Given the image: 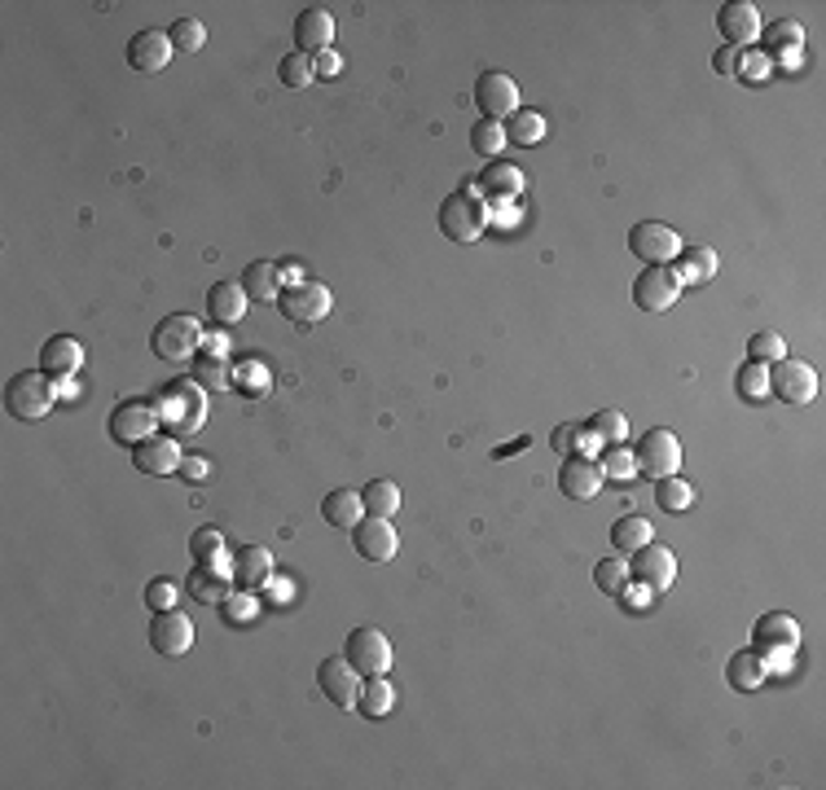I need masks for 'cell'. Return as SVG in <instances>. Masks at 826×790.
Here are the masks:
<instances>
[{
    "label": "cell",
    "mask_w": 826,
    "mask_h": 790,
    "mask_svg": "<svg viewBox=\"0 0 826 790\" xmlns=\"http://www.w3.org/2000/svg\"><path fill=\"white\" fill-rule=\"evenodd\" d=\"M167 40H172L176 54H198V49L207 45V27H202L198 19H176V23L167 27Z\"/></svg>",
    "instance_id": "43"
},
{
    "label": "cell",
    "mask_w": 826,
    "mask_h": 790,
    "mask_svg": "<svg viewBox=\"0 0 826 790\" xmlns=\"http://www.w3.org/2000/svg\"><path fill=\"white\" fill-rule=\"evenodd\" d=\"M361 506H365V514H374V519H392V514L400 510V488H396L392 479H374V484L361 488Z\"/></svg>",
    "instance_id": "34"
},
{
    "label": "cell",
    "mask_w": 826,
    "mask_h": 790,
    "mask_svg": "<svg viewBox=\"0 0 826 790\" xmlns=\"http://www.w3.org/2000/svg\"><path fill=\"white\" fill-rule=\"evenodd\" d=\"M237 286L246 290V299L268 303V299H278V294H282V268L272 264V259H255V264L242 268V281H237Z\"/></svg>",
    "instance_id": "28"
},
{
    "label": "cell",
    "mask_w": 826,
    "mask_h": 790,
    "mask_svg": "<svg viewBox=\"0 0 826 790\" xmlns=\"http://www.w3.org/2000/svg\"><path fill=\"white\" fill-rule=\"evenodd\" d=\"M207 316L216 325H237L246 316V290L237 281H216L207 290Z\"/></svg>",
    "instance_id": "27"
},
{
    "label": "cell",
    "mask_w": 826,
    "mask_h": 790,
    "mask_svg": "<svg viewBox=\"0 0 826 790\" xmlns=\"http://www.w3.org/2000/svg\"><path fill=\"white\" fill-rule=\"evenodd\" d=\"M194 646V619L185 615V611H154V619H150V650L154 654H163V659H176V654H185Z\"/></svg>",
    "instance_id": "15"
},
{
    "label": "cell",
    "mask_w": 826,
    "mask_h": 790,
    "mask_svg": "<svg viewBox=\"0 0 826 790\" xmlns=\"http://www.w3.org/2000/svg\"><path fill=\"white\" fill-rule=\"evenodd\" d=\"M795 646H800V624H795L787 611H769V615H760V619L752 624V650H756L760 659L787 654V650H795Z\"/></svg>",
    "instance_id": "16"
},
{
    "label": "cell",
    "mask_w": 826,
    "mask_h": 790,
    "mask_svg": "<svg viewBox=\"0 0 826 790\" xmlns=\"http://www.w3.org/2000/svg\"><path fill=\"white\" fill-rule=\"evenodd\" d=\"M598 470H603V479H633V475H638V470H633V453L620 449V444H612V449L598 457Z\"/></svg>",
    "instance_id": "48"
},
{
    "label": "cell",
    "mask_w": 826,
    "mask_h": 790,
    "mask_svg": "<svg viewBox=\"0 0 826 790\" xmlns=\"http://www.w3.org/2000/svg\"><path fill=\"white\" fill-rule=\"evenodd\" d=\"M396 545H400V536H396L392 519L365 514V519L352 527V549H357L365 562H392V558H396Z\"/></svg>",
    "instance_id": "19"
},
{
    "label": "cell",
    "mask_w": 826,
    "mask_h": 790,
    "mask_svg": "<svg viewBox=\"0 0 826 790\" xmlns=\"http://www.w3.org/2000/svg\"><path fill=\"white\" fill-rule=\"evenodd\" d=\"M54 400H58V386H54V377L45 369H23L5 386V409L19 422H40L54 409Z\"/></svg>",
    "instance_id": "2"
},
{
    "label": "cell",
    "mask_w": 826,
    "mask_h": 790,
    "mask_svg": "<svg viewBox=\"0 0 826 790\" xmlns=\"http://www.w3.org/2000/svg\"><path fill=\"white\" fill-rule=\"evenodd\" d=\"M207 347V329H202V321H194V316H185V312H176V316H163L159 325H154V334H150V351L159 356V360H194L198 351Z\"/></svg>",
    "instance_id": "3"
},
{
    "label": "cell",
    "mask_w": 826,
    "mask_h": 790,
    "mask_svg": "<svg viewBox=\"0 0 826 790\" xmlns=\"http://www.w3.org/2000/svg\"><path fill=\"white\" fill-rule=\"evenodd\" d=\"M501 146H505V128H501V124H492V119H479V124L470 128V150H475V154L492 159V154H497Z\"/></svg>",
    "instance_id": "47"
},
{
    "label": "cell",
    "mask_w": 826,
    "mask_h": 790,
    "mask_svg": "<svg viewBox=\"0 0 826 790\" xmlns=\"http://www.w3.org/2000/svg\"><path fill=\"white\" fill-rule=\"evenodd\" d=\"M317 689L326 694L330 707L348 711V707H357V698H361V676H357V667H352L344 654H330V659L317 663Z\"/></svg>",
    "instance_id": "13"
},
{
    "label": "cell",
    "mask_w": 826,
    "mask_h": 790,
    "mask_svg": "<svg viewBox=\"0 0 826 790\" xmlns=\"http://www.w3.org/2000/svg\"><path fill=\"white\" fill-rule=\"evenodd\" d=\"M132 453V466L141 470V475H154V479H163V475H176V466H181V449H176V435H150V440H141V444H132L128 449Z\"/></svg>",
    "instance_id": "21"
},
{
    "label": "cell",
    "mask_w": 826,
    "mask_h": 790,
    "mask_svg": "<svg viewBox=\"0 0 826 790\" xmlns=\"http://www.w3.org/2000/svg\"><path fill=\"white\" fill-rule=\"evenodd\" d=\"M677 281L682 286H699V281H712L717 277V251L712 246H690L677 255Z\"/></svg>",
    "instance_id": "32"
},
{
    "label": "cell",
    "mask_w": 826,
    "mask_h": 790,
    "mask_svg": "<svg viewBox=\"0 0 826 790\" xmlns=\"http://www.w3.org/2000/svg\"><path fill=\"white\" fill-rule=\"evenodd\" d=\"M765 672H769V663H765L756 650H738V654H730V663H725V681H730L734 689H743V694L760 689V685H765Z\"/></svg>",
    "instance_id": "31"
},
{
    "label": "cell",
    "mask_w": 826,
    "mask_h": 790,
    "mask_svg": "<svg viewBox=\"0 0 826 790\" xmlns=\"http://www.w3.org/2000/svg\"><path fill=\"white\" fill-rule=\"evenodd\" d=\"M598 488H603V470H598V462H590V453L563 457V466H559V492L568 501H594Z\"/></svg>",
    "instance_id": "20"
},
{
    "label": "cell",
    "mask_w": 826,
    "mask_h": 790,
    "mask_svg": "<svg viewBox=\"0 0 826 790\" xmlns=\"http://www.w3.org/2000/svg\"><path fill=\"white\" fill-rule=\"evenodd\" d=\"M629 251L642 264H673L682 255V237L668 224H660V220H638L629 229Z\"/></svg>",
    "instance_id": "12"
},
{
    "label": "cell",
    "mask_w": 826,
    "mask_h": 790,
    "mask_svg": "<svg viewBox=\"0 0 826 790\" xmlns=\"http://www.w3.org/2000/svg\"><path fill=\"white\" fill-rule=\"evenodd\" d=\"M172 54H176V49H172L167 32H137V36L128 40V67L141 71V75H159V71H167Z\"/></svg>",
    "instance_id": "22"
},
{
    "label": "cell",
    "mask_w": 826,
    "mask_h": 790,
    "mask_svg": "<svg viewBox=\"0 0 826 790\" xmlns=\"http://www.w3.org/2000/svg\"><path fill=\"white\" fill-rule=\"evenodd\" d=\"M769 391L782 405H808L817 395V373L808 360H778L769 369Z\"/></svg>",
    "instance_id": "14"
},
{
    "label": "cell",
    "mask_w": 826,
    "mask_h": 790,
    "mask_svg": "<svg viewBox=\"0 0 826 790\" xmlns=\"http://www.w3.org/2000/svg\"><path fill=\"white\" fill-rule=\"evenodd\" d=\"M475 189L484 194V202L505 207V202H514L527 189V176H523V167H514L505 159H488L484 172H479V181H475Z\"/></svg>",
    "instance_id": "18"
},
{
    "label": "cell",
    "mask_w": 826,
    "mask_h": 790,
    "mask_svg": "<svg viewBox=\"0 0 826 790\" xmlns=\"http://www.w3.org/2000/svg\"><path fill=\"white\" fill-rule=\"evenodd\" d=\"M629 580H633L642 593H664V589H673V580H677V558H673V549L647 541L638 554H629Z\"/></svg>",
    "instance_id": "7"
},
{
    "label": "cell",
    "mask_w": 826,
    "mask_h": 790,
    "mask_svg": "<svg viewBox=\"0 0 826 790\" xmlns=\"http://www.w3.org/2000/svg\"><path fill=\"white\" fill-rule=\"evenodd\" d=\"M717 32L725 36L730 49H747L760 40V10L752 0H725L717 10Z\"/></svg>",
    "instance_id": "17"
},
{
    "label": "cell",
    "mask_w": 826,
    "mask_h": 790,
    "mask_svg": "<svg viewBox=\"0 0 826 790\" xmlns=\"http://www.w3.org/2000/svg\"><path fill=\"white\" fill-rule=\"evenodd\" d=\"M154 414H159V427L167 435H198L202 422H207V391L194 382V377H172L159 400H154Z\"/></svg>",
    "instance_id": "1"
},
{
    "label": "cell",
    "mask_w": 826,
    "mask_h": 790,
    "mask_svg": "<svg viewBox=\"0 0 826 790\" xmlns=\"http://www.w3.org/2000/svg\"><path fill=\"white\" fill-rule=\"evenodd\" d=\"M484 229H488L484 198H475V194H449L440 202V233L449 242H479Z\"/></svg>",
    "instance_id": "6"
},
{
    "label": "cell",
    "mask_w": 826,
    "mask_h": 790,
    "mask_svg": "<svg viewBox=\"0 0 826 790\" xmlns=\"http://www.w3.org/2000/svg\"><path fill=\"white\" fill-rule=\"evenodd\" d=\"M590 444H594V435H590V431H581V427H559V431H555V449H559L563 457L585 453Z\"/></svg>",
    "instance_id": "49"
},
{
    "label": "cell",
    "mask_w": 826,
    "mask_h": 790,
    "mask_svg": "<svg viewBox=\"0 0 826 790\" xmlns=\"http://www.w3.org/2000/svg\"><path fill=\"white\" fill-rule=\"evenodd\" d=\"M747 360H756V364H778V360H787V342H782V334H773V329H756V334L747 338Z\"/></svg>",
    "instance_id": "41"
},
{
    "label": "cell",
    "mask_w": 826,
    "mask_h": 790,
    "mask_svg": "<svg viewBox=\"0 0 826 790\" xmlns=\"http://www.w3.org/2000/svg\"><path fill=\"white\" fill-rule=\"evenodd\" d=\"M677 294H682V281H677L673 264H647L633 277V303L642 312H664V307L677 303Z\"/></svg>",
    "instance_id": "11"
},
{
    "label": "cell",
    "mask_w": 826,
    "mask_h": 790,
    "mask_svg": "<svg viewBox=\"0 0 826 790\" xmlns=\"http://www.w3.org/2000/svg\"><path fill=\"white\" fill-rule=\"evenodd\" d=\"M475 106H479L484 119L505 124L519 111V80H510L505 71H484L475 80Z\"/></svg>",
    "instance_id": "10"
},
{
    "label": "cell",
    "mask_w": 826,
    "mask_h": 790,
    "mask_svg": "<svg viewBox=\"0 0 826 790\" xmlns=\"http://www.w3.org/2000/svg\"><path fill=\"white\" fill-rule=\"evenodd\" d=\"M322 519H326L330 527H339V532H344V527L352 532V527H357V523L365 519L361 492H352V488H335V492H330V497L322 501Z\"/></svg>",
    "instance_id": "30"
},
{
    "label": "cell",
    "mask_w": 826,
    "mask_h": 790,
    "mask_svg": "<svg viewBox=\"0 0 826 790\" xmlns=\"http://www.w3.org/2000/svg\"><path fill=\"white\" fill-rule=\"evenodd\" d=\"M501 128H505V141H514V146H536V141H545V115H540V111H514Z\"/></svg>",
    "instance_id": "36"
},
{
    "label": "cell",
    "mask_w": 826,
    "mask_h": 790,
    "mask_svg": "<svg viewBox=\"0 0 826 790\" xmlns=\"http://www.w3.org/2000/svg\"><path fill=\"white\" fill-rule=\"evenodd\" d=\"M313 71H317V75H339V71H344V62H339V54H335V49H322V54L313 58Z\"/></svg>",
    "instance_id": "53"
},
{
    "label": "cell",
    "mask_w": 826,
    "mask_h": 790,
    "mask_svg": "<svg viewBox=\"0 0 826 790\" xmlns=\"http://www.w3.org/2000/svg\"><path fill=\"white\" fill-rule=\"evenodd\" d=\"M330 307H335L330 286H322V281H313V277L291 281V286H282V294H278V312H282L291 325H300V329L322 325V321L330 316Z\"/></svg>",
    "instance_id": "4"
},
{
    "label": "cell",
    "mask_w": 826,
    "mask_h": 790,
    "mask_svg": "<svg viewBox=\"0 0 826 790\" xmlns=\"http://www.w3.org/2000/svg\"><path fill=\"white\" fill-rule=\"evenodd\" d=\"M651 536H655V532H651V523H647L642 514H625V519L612 523V545H616V554H638Z\"/></svg>",
    "instance_id": "33"
},
{
    "label": "cell",
    "mask_w": 826,
    "mask_h": 790,
    "mask_svg": "<svg viewBox=\"0 0 826 790\" xmlns=\"http://www.w3.org/2000/svg\"><path fill=\"white\" fill-rule=\"evenodd\" d=\"M655 506H660L664 514H686V510L695 506V488H690L686 479H677V475L655 479Z\"/></svg>",
    "instance_id": "37"
},
{
    "label": "cell",
    "mask_w": 826,
    "mask_h": 790,
    "mask_svg": "<svg viewBox=\"0 0 826 790\" xmlns=\"http://www.w3.org/2000/svg\"><path fill=\"white\" fill-rule=\"evenodd\" d=\"M176 475H181L185 484H207V479H211V457H181Z\"/></svg>",
    "instance_id": "51"
},
{
    "label": "cell",
    "mask_w": 826,
    "mask_h": 790,
    "mask_svg": "<svg viewBox=\"0 0 826 790\" xmlns=\"http://www.w3.org/2000/svg\"><path fill=\"white\" fill-rule=\"evenodd\" d=\"M712 71H717V75H734V71H738V49H730V45L717 49V54H712Z\"/></svg>",
    "instance_id": "52"
},
{
    "label": "cell",
    "mask_w": 826,
    "mask_h": 790,
    "mask_svg": "<svg viewBox=\"0 0 826 790\" xmlns=\"http://www.w3.org/2000/svg\"><path fill=\"white\" fill-rule=\"evenodd\" d=\"M146 606H150V611H172V606H176V584H172L167 576L150 580V584H146Z\"/></svg>",
    "instance_id": "50"
},
{
    "label": "cell",
    "mask_w": 826,
    "mask_h": 790,
    "mask_svg": "<svg viewBox=\"0 0 826 790\" xmlns=\"http://www.w3.org/2000/svg\"><path fill=\"white\" fill-rule=\"evenodd\" d=\"M734 386H738V395L743 400H752V405H760L765 400V391H769V364H756V360H747L738 373H734Z\"/></svg>",
    "instance_id": "40"
},
{
    "label": "cell",
    "mask_w": 826,
    "mask_h": 790,
    "mask_svg": "<svg viewBox=\"0 0 826 790\" xmlns=\"http://www.w3.org/2000/svg\"><path fill=\"white\" fill-rule=\"evenodd\" d=\"M185 589H189V597L202 602V606H224V602H229V589H233V576L224 571V562H207V567L189 571Z\"/></svg>",
    "instance_id": "25"
},
{
    "label": "cell",
    "mask_w": 826,
    "mask_h": 790,
    "mask_svg": "<svg viewBox=\"0 0 826 790\" xmlns=\"http://www.w3.org/2000/svg\"><path fill=\"white\" fill-rule=\"evenodd\" d=\"M80 364H84V347H80V338H71V334H54V338H45V347H40V369H45L54 382H67Z\"/></svg>",
    "instance_id": "24"
},
{
    "label": "cell",
    "mask_w": 826,
    "mask_h": 790,
    "mask_svg": "<svg viewBox=\"0 0 826 790\" xmlns=\"http://www.w3.org/2000/svg\"><path fill=\"white\" fill-rule=\"evenodd\" d=\"M278 80L287 84V89H309L313 80H317V71H313V58L309 54H287L282 62H278Z\"/></svg>",
    "instance_id": "45"
},
{
    "label": "cell",
    "mask_w": 826,
    "mask_h": 790,
    "mask_svg": "<svg viewBox=\"0 0 826 790\" xmlns=\"http://www.w3.org/2000/svg\"><path fill=\"white\" fill-rule=\"evenodd\" d=\"M392 702H396V689L387 685V676H365L357 707H361L370 720H379V716H387V711H392Z\"/></svg>",
    "instance_id": "38"
},
{
    "label": "cell",
    "mask_w": 826,
    "mask_h": 790,
    "mask_svg": "<svg viewBox=\"0 0 826 790\" xmlns=\"http://www.w3.org/2000/svg\"><path fill=\"white\" fill-rule=\"evenodd\" d=\"M594 440H603V444H620L625 435H629V418L625 414H616V409H603V414H594L590 418V427H585Z\"/></svg>",
    "instance_id": "46"
},
{
    "label": "cell",
    "mask_w": 826,
    "mask_h": 790,
    "mask_svg": "<svg viewBox=\"0 0 826 790\" xmlns=\"http://www.w3.org/2000/svg\"><path fill=\"white\" fill-rule=\"evenodd\" d=\"M189 558H194L198 567L220 562V558H224V532H220V527H198V532L189 536Z\"/></svg>",
    "instance_id": "42"
},
{
    "label": "cell",
    "mask_w": 826,
    "mask_h": 790,
    "mask_svg": "<svg viewBox=\"0 0 826 790\" xmlns=\"http://www.w3.org/2000/svg\"><path fill=\"white\" fill-rule=\"evenodd\" d=\"M106 431H110L115 444L132 449V444H141V440H150V435L159 431V414H154V405H146V400H119V405L110 409V418H106Z\"/></svg>",
    "instance_id": "9"
},
{
    "label": "cell",
    "mask_w": 826,
    "mask_h": 790,
    "mask_svg": "<svg viewBox=\"0 0 826 790\" xmlns=\"http://www.w3.org/2000/svg\"><path fill=\"white\" fill-rule=\"evenodd\" d=\"M344 659L357 667V676H387L392 672V641L379 628H352L344 641Z\"/></svg>",
    "instance_id": "8"
},
{
    "label": "cell",
    "mask_w": 826,
    "mask_h": 790,
    "mask_svg": "<svg viewBox=\"0 0 826 790\" xmlns=\"http://www.w3.org/2000/svg\"><path fill=\"white\" fill-rule=\"evenodd\" d=\"M594 584L607 593V597H625L629 593V567H625V558H603L598 567H594Z\"/></svg>",
    "instance_id": "39"
},
{
    "label": "cell",
    "mask_w": 826,
    "mask_h": 790,
    "mask_svg": "<svg viewBox=\"0 0 826 790\" xmlns=\"http://www.w3.org/2000/svg\"><path fill=\"white\" fill-rule=\"evenodd\" d=\"M295 45H300V54L317 58L322 49L335 45V19H330L326 10H304V14L295 19Z\"/></svg>",
    "instance_id": "26"
},
{
    "label": "cell",
    "mask_w": 826,
    "mask_h": 790,
    "mask_svg": "<svg viewBox=\"0 0 826 790\" xmlns=\"http://www.w3.org/2000/svg\"><path fill=\"white\" fill-rule=\"evenodd\" d=\"M189 377L202 386V391H224V386H233V364L224 360V351H198L194 360H189Z\"/></svg>",
    "instance_id": "29"
},
{
    "label": "cell",
    "mask_w": 826,
    "mask_h": 790,
    "mask_svg": "<svg viewBox=\"0 0 826 790\" xmlns=\"http://www.w3.org/2000/svg\"><path fill=\"white\" fill-rule=\"evenodd\" d=\"M233 386H237V395H246V400H264L268 386H272V373H268V364H259V360H242V364L233 369Z\"/></svg>",
    "instance_id": "35"
},
{
    "label": "cell",
    "mask_w": 826,
    "mask_h": 790,
    "mask_svg": "<svg viewBox=\"0 0 826 790\" xmlns=\"http://www.w3.org/2000/svg\"><path fill=\"white\" fill-rule=\"evenodd\" d=\"M229 576H233V589H264L272 580V554L264 545H242L233 558H229Z\"/></svg>",
    "instance_id": "23"
},
{
    "label": "cell",
    "mask_w": 826,
    "mask_h": 790,
    "mask_svg": "<svg viewBox=\"0 0 826 790\" xmlns=\"http://www.w3.org/2000/svg\"><path fill=\"white\" fill-rule=\"evenodd\" d=\"M677 466H682V444H677V435L668 431V427H655V431H647L642 440H638V449H633V470L642 475V479H668V475H677Z\"/></svg>",
    "instance_id": "5"
},
{
    "label": "cell",
    "mask_w": 826,
    "mask_h": 790,
    "mask_svg": "<svg viewBox=\"0 0 826 790\" xmlns=\"http://www.w3.org/2000/svg\"><path fill=\"white\" fill-rule=\"evenodd\" d=\"M760 32H765V49H769V54H791V49L804 45V27L791 23V19L769 23V27H760Z\"/></svg>",
    "instance_id": "44"
}]
</instances>
